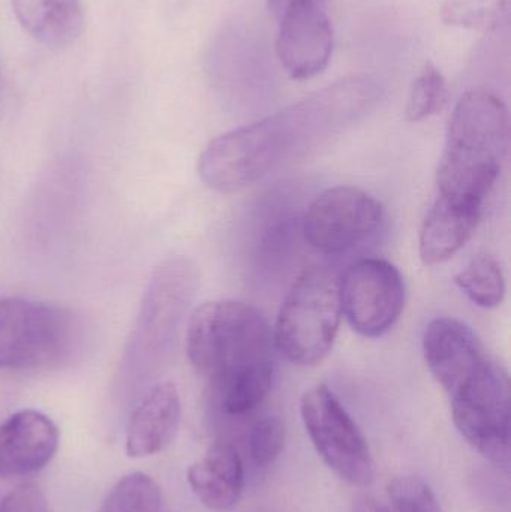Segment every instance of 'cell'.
I'll use <instances>...</instances> for the list:
<instances>
[{
  "mask_svg": "<svg viewBox=\"0 0 511 512\" xmlns=\"http://www.w3.org/2000/svg\"><path fill=\"white\" fill-rule=\"evenodd\" d=\"M297 2H315L321 3V5H326V0H267V3H269L270 11L275 12L278 17L285 8H288V6Z\"/></svg>",
  "mask_w": 511,
  "mask_h": 512,
  "instance_id": "cell-24",
  "label": "cell"
},
{
  "mask_svg": "<svg viewBox=\"0 0 511 512\" xmlns=\"http://www.w3.org/2000/svg\"><path fill=\"white\" fill-rule=\"evenodd\" d=\"M284 445L285 426L279 418H261L249 430V456L258 468H264L275 462L281 456Z\"/></svg>",
  "mask_w": 511,
  "mask_h": 512,
  "instance_id": "cell-22",
  "label": "cell"
},
{
  "mask_svg": "<svg viewBox=\"0 0 511 512\" xmlns=\"http://www.w3.org/2000/svg\"><path fill=\"white\" fill-rule=\"evenodd\" d=\"M54 421L36 409H23L0 423V477H26L42 471L59 450Z\"/></svg>",
  "mask_w": 511,
  "mask_h": 512,
  "instance_id": "cell-12",
  "label": "cell"
},
{
  "mask_svg": "<svg viewBox=\"0 0 511 512\" xmlns=\"http://www.w3.org/2000/svg\"><path fill=\"white\" fill-rule=\"evenodd\" d=\"M81 340L83 325L65 307L20 297L0 300V369H57L74 358Z\"/></svg>",
  "mask_w": 511,
  "mask_h": 512,
  "instance_id": "cell-6",
  "label": "cell"
},
{
  "mask_svg": "<svg viewBox=\"0 0 511 512\" xmlns=\"http://www.w3.org/2000/svg\"><path fill=\"white\" fill-rule=\"evenodd\" d=\"M279 60L296 80L321 74L333 53V29L326 5L297 2L279 14Z\"/></svg>",
  "mask_w": 511,
  "mask_h": 512,
  "instance_id": "cell-11",
  "label": "cell"
},
{
  "mask_svg": "<svg viewBox=\"0 0 511 512\" xmlns=\"http://www.w3.org/2000/svg\"><path fill=\"white\" fill-rule=\"evenodd\" d=\"M161 487L143 472L125 475L108 492L98 512H162Z\"/></svg>",
  "mask_w": 511,
  "mask_h": 512,
  "instance_id": "cell-18",
  "label": "cell"
},
{
  "mask_svg": "<svg viewBox=\"0 0 511 512\" xmlns=\"http://www.w3.org/2000/svg\"><path fill=\"white\" fill-rule=\"evenodd\" d=\"M342 316L360 336L378 339L389 333L405 307L404 277L392 262L365 258L339 277Z\"/></svg>",
  "mask_w": 511,
  "mask_h": 512,
  "instance_id": "cell-9",
  "label": "cell"
},
{
  "mask_svg": "<svg viewBox=\"0 0 511 512\" xmlns=\"http://www.w3.org/2000/svg\"><path fill=\"white\" fill-rule=\"evenodd\" d=\"M186 354L228 415L257 409L272 390L276 346L266 316L251 304L213 300L192 312Z\"/></svg>",
  "mask_w": 511,
  "mask_h": 512,
  "instance_id": "cell-2",
  "label": "cell"
},
{
  "mask_svg": "<svg viewBox=\"0 0 511 512\" xmlns=\"http://www.w3.org/2000/svg\"><path fill=\"white\" fill-rule=\"evenodd\" d=\"M510 0H444L443 20L465 29L488 30L509 12Z\"/></svg>",
  "mask_w": 511,
  "mask_h": 512,
  "instance_id": "cell-21",
  "label": "cell"
},
{
  "mask_svg": "<svg viewBox=\"0 0 511 512\" xmlns=\"http://www.w3.org/2000/svg\"><path fill=\"white\" fill-rule=\"evenodd\" d=\"M458 288L483 309L500 306L506 297V277L500 262L489 254L474 256L455 277Z\"/></svg>",
  "mask_w": 511,
  "mask_h": 512,
  "instance_id": "cell-17",
  "label": "cell"
},
{
  "mask_svg": "<svg viewBox=\"0 0 511 512\" xmlns=\"http://www.w3.org/2000/svg\"><path fill=\"white\" fill-rule=\"evenodd\" d=\"M198 270L185 256L168 259L150 279L125 352V367L149 370L168 357L198 289Z\"/></svg>",
  "mask_w": 511,
  "mask_h": 512,
  "instance_id": "cell-7",
  "label": "cell"
},
{
  "mask_svg": "<svg viewBox=\"0 0 511 512\" xmlns=\"http://www.w3.org/2000/svg\"><path fill=\"white\" fill-rule=\"evenodd\" d=\"M380 96L374 78L354 75L266 119L219 135L201 153V180L218 192L249 188L365 116Z\"/></svg>",
  "mask_w": 511,
  "mask_h": 512,
  "instance_id": "cell-1",
  "label": "cell"
},
{
  "mask_svg": "<svg viewBox=\"0 0 511 512\" xmlns=\"http://www.w3.org/2000/svg\"><path fill=\"white\" fill-rule=\"evenodd\" d=\"M341 319L338 274L321 265L305 268L279 309L273 330L276 351L296 366H315L332 351Z\"/></svg>",
  "mask_w": 511,
  "mask_h": 512,
  "instance_id": "cell-5",
  "label": "cell"
},
{
  "mask_svg": "<svg viewBox=\"0 0 511 512\" xmlns=\"http://www.w3.org/2000/svg\"><path fill=\"white\" fill-rule=\"evenodd\" d=\"M447 98H449V89H447L446 78L429 63L411 84L407 108H405L408 122H423L440 113L446 105Z\"/></svg>",
  "mask_w": 511,
  "mask_h": 512,
  "instance_id": "cell-20",
  "label": "cell"
},
{
  "mask_svg": "<svg viewBox=\"0 0 511 512\" xmlns=\"http://www.w3.org/2000/svg\"><path fill=\"white\" fill-rule=\"evenodd\" d=\"M432 376L449 394L456 429L486 459L510 465V379L473 328L455 318L423 336Z\"/></svg>",
  "mask_w": 511,
  "mask_h": 512,
  "instance_id": "cell-3",
  "label": "cell"
},
{
  "mask_svg": "<svg viewBox=\"0 0 511 512\" xmlns=\"http://www.w3.org/2000/svg\"><path fill=\"white\" fill-rule=\"evenodd\" d=\"M509 108L488 89L464 93L447 128L437 171L438 197L482 209L509 155Z\"/></svg>",
  "mask_w": 511,
  "mask_h": 512,
  "instance_id": "cell-4",
  "label": "cell"
},
{
  "mask_svg": "<svg viewBox=\"0 0 511 512\" xmlns=\"http://www.w3.org/2000/svg\"><path fill=\"white\" fill-rule=\"evenodd\" d=\"M0 512H50L47 499L38 487H17L0 501Z\"/></svg>",
  "mask_w": 511,
  "mask_h": 512,
  "instance_id": "cell-23",
  "label": "cell"
},
{
  "mask_svg": "<svg viewBox=\"0 0 511 512\" xmlns=\"http://www.w3.org/2000/svg\"><path fill=\"white\" fill-rule=\"evenodd\" d=\"M186 477L201 504L218 512L233 510L245 486L242 457L228 442H215Z\"/></svg>",
  "mask_w": 511,
  "mask_h": 512,
  "instance_id": "cell-14",
  "label": "cell"
},
{
  "mask_svg": "<svg viewBox=\"0 0 511 512\" xmlns=\"http://www.w3.org/2000/svg\"><path fill=\"white\" fill-rule=\"evenodd\" d=\"M374 512H443L431 487L417 477L404 475L390 481Z\"/></svg>",
  "mask_w": 511,
  "mask_h": 512,
  "instance_id": "cell-19",
  "label": "cell"
},
{
  "mask_svg": "<svg viewBox=\"0 0 511 512\" xmlns=\"http://www.w3.org/2000/svg\"><path fill=\"white\" fill-rule=\"evenodd\" d=\"M480 216L482 209L437 197L420 228L419 255L423 264H441L458 254L473 237Z\"/></svg>",
  "mask_w": 511,
  "mask_h": 512,
  "instance_id": "cell-16",
  "label": "cell"
},
{
  "mask_svg": "<svg viewBox=\"0 0 511 512\" xmlns=\"http://www.w3.org/2000/svg\"><path fill=\"white\" fill-rule=\"evenodd\" d=\"M182 402L171 382L153 385L138 403L126 429V454L132 459L156 456L179 432Z\"/></svg>",
  "mask_w": 511,
  "mask_h": 512,
  "instance_id": "cell-13",
  "label": "cell"
},
{
  "mask_svg": "<svg viewBox=\"0 0 511 512\" xmlns=\"http://www.w3.org/2000/svg\"><path fill=\"white\" fill-rule=\"evenodd\" d=\"M306 432L327 466L353 486L374 480L371 450L356 421L327 385L312 387L300 400Z\"/></svg>",
  "mask_w": 511,
  "mask_h": 512,
  "instance_id": "cell-8",
  "label": "cell"
},
{
  "mask_svg": "<svg viewBox=\"0 0 511 512\" xmlns=\"http://www.w3.org/2000/svg\"><path fill=\"white\" fill-rule=\"evenodd\" d=\"M384 207L354 186H335L314 198L303 216L306 243L321 254L351 251L381 227Z\"/></svg>",
  "mask_w": 511,
  "mask_h": 512,
  "instance_id": "cell-10",
  "label": "cell"
},
{
  "mask_svg": "<svg viewBox=\"0 0 511 512\" xmlns=\"http://www.w3.org/2000/svg\"><path fill=\"white\" fill-rule=\"evenodd\" d=\"M24 32L50 50H65L80 38L86 24L81 0H11Z\"/></svg>",
  "mask_w": 511,
  "mask_h": 512,
  "instance_id": "cell-15",
  "label": "cell"
}]
</instances>
